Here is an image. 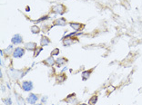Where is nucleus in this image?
Masks as SVG:
<instances>
[{
	"mask_svg": "<svg viewBox=\"0 0 142 105\" xmlns=\"http://www.w3.org/2000/svg\"><path fill=\"white\" fill-rule=\"evenodd\" d=\"M54 26H65V25L67 24V21L65 18L61 17V18H58V19H56V21H55L54 23Z\"/></svg>",
	"mask_w": 142,
	"mask_h": 105,
	"instance_id": "1a4fd4ad",
	"label": "nucleus"
},
{
	"mask_svg": "<svg viewBox=\"0 0 142 105\" xmlns=\"http://www.w3.org/2000/svg\"><path fill=\"white\" fill-rule=\"evenodd\" d=\"M46 100H48V97H46V96H44V97L42 98V103H45V102H46Z\"/></svg>",
	"mask_w": 142,
	"mask_h": 105,
	"instance_id": "a211bd4d",
	"label": "nucleus"
},
{
	"mask_svg": "<svg viewBox=\"0 0 142 105\" xmlns=\"http://www.w3.org/2000/svg\"><path fill=\"white\" fill-rule=\"evenodd\" d=\"M31 32H32L33 34H38V33L40 32L39 27H38L37 26H33L32 27H31Z\"/></svg>",
	"mask_w": 142,
	"mask_h": 105,
	"instance_id": "4468645a",
	"label": "nucleus"
},
{
	"mask_svg": "<svg viewBox=\"0 0 142 105\" xmlns=\"http://www.w3.org/2000/svg\"><path fill=\"white\" fill-rule=\"evenodd\" d=\"M35 105H43L42 103H36V104H35Z\"/></svg>",
	"mask_w": 142,
	"mask_h": 105,
	"instance_id": "6ab92c4d",
	"label": "nucleus"
},
{
	"mask_svg": "<svg viewBox=\"0 0 142 105\" xmlns=\"http://www.w3.org/2000/svg\"><path fill=\"white\" fill-rule=\"evenodd\" d=\"M11 42H12L13 44H19L23 42V38L20 34H15L11 39Z\"/></svg>",
	"mask_w": 142,
	"mask_h": 105,
	"instance_id": "39448f33",
	"label": "nucleus"
},
{
	"mask_svg": "<svg viewBox=\"0 0 142 105\" xmlns=\"http://www.w3.org/2000/svg\"><path fill=\"white\" fill-rule=\"evenodd\" d=\"M46 65L49 66V67H51V66H53L55 64H56V61L54 60V58H53V56H50V57H48V59L46 60V61L43 62Z\"/></svg>",
	"mask_w": 142,
	"mask_h": 105,
	"instance_id": "423d86ee",
	"label": "nucleus"
},
{
	"mask_svg": "<svg viewBox=\"0 0 142 105\" xmlns=\"http://www.w3.org/2000/svg\"><path fill=\"white\" fill-rule=\"evenodd\" d=\"M70 26L73 28V29L75 30V31H79L81 28L83 27V26H82V24H80V23H74V22H72V23H70Z\"/></svg>",
	"mask_w": 142,
	"mask_h": 105,
	"instance_id": "6e6552de",
	"label": "nucleus"
},
{
	"mask_svg": "<svg viewBox=\"0 0 142 105\" xmlns=\"http://www.w3.org/2000/svg\"><path fill=\"white\" fill-rule=\"evenodd\" d=\"M90 73H91V71H85L82 73V79L84 80V81H86V80H88V78H89L90 76Z\"/></svg>",
	"mask_w": 142,
	"mask_h": 105,
	"instance_id": "ddd939ff",
	"label": "nucleus"
},
{
	"mask_svg": "<svg viewBox=\"0 0 142 105\" xmlns=\"http://www.w3.org/2000/svg\"><path fill=\"white\" fill-rule=\"evenodd\" d=\"M52 11L56 14H59V15H63L66 11V7L62 5H60V6H54L52 8Z\"/></svg>",
	"mask_w": 142,
	"mask_h": 105,
	"instance_id": "20e7f679",
	"label": "nucleus"
},
{
	"mask_svg": "<svg viewBox=\"0 0 142 105\" xmlns=\"http://www.w3.org/2000/svg\"><path fill=\"white\" fill-rule=\"evenodd\" d=\"M25 54V49L22 47H16L13 51V56L14 58H20Z\"/></svg>",
	"mask_w": 142,
	"mask_h": 105,
	"instance_id": "f257e3e1",
	"label": "nucleus"
},
{
	"mask_svg": "<svg viewBox=\"0 0 142 105\" xmlns=\"http://www.w3.org/2000/svg\"><path fill=\"white\" fill-rule=\"evenodd\" d=\"M79 105H88V104H85V103H81V104H79Z\"/></svg>",
	"mask_w": 142,
	"mask_h": 105,
	"instance_id": "aec40b11",
	"label": "nucleus"
},
{
	"mask_svg": "<svg viewBox=\"0 0 142 105\" xmlns=\"http://www.w3.org/2000/svg\"><path fill=\"white\" fill-rule=\"evenodd\" d=\"M59 54V49L58 48H56V49H54L52 51V53H51V56H54V55H58V54Z\"/></svg>",
	"mask_w": 142,
	"mask_h": 105,
	"instance_id": "dca6fc26",
	"label": "nucleus"
},
{
	"mask_svg": "<svg viewBox=\"0 0 142 105\" xmlns=\"http://www.w3.org/2000/svg\"><path fill=\"white\" fill-rule=\"evenodd\" d=\"M37 47V45H36V43H26V44H25V48L27 50H29V51H34L36 48Z\"/></svg>",
	"mask_w": 142,
	"mask_h": 105,
	"instance_id": "0eeeda50",
	"label": "nucleus"
},
{
	"mask_svg": "<svg viewBox=\"0 0 142 105\" xmlns=\"http://www.w3.org/2000/svg\"><path fill=\"white\" fill-rule=\"evenodd\" d=\"M50 44V40L48 39L46 36H42L41 37V41H40V45L41 46H46Z\"/></svg>",
	"mask_w": 142,
	"mask_h": 105,
	"instance_id": "9d476101",
	"label": "nucleus"
},
{
	"mask_svg": "<svg viewBox=\"0 0 142 105\" xmlns=\"http://www.w3.org/2000/svg\"><path fill=\"white\" fill-rule=\"evenodd\" d=\"M22 89L25 91H29L33 89V83L30 81H25L22 83Z\"/></svg>",
	"mask_w": 142,
	"mask_h": 105,
	"instance_id": "7ed1b4c3",
	"label": "nucleus"
},
{
	"mask_svg": "<svg viewBox=\"0 0 142 105\" xmlns=\"http://www.w3.org/2000/svg\"><path fill=\"white\" fill-rule=\"evenodd\" d=\"M98 101V95H93L88 101V105H95Z\"/></svg>",
	"mask_w": 142,
	"mask_h": 105,
	"instance_id": "f8f14e48",
	"label": "nucleus"
},
{
	"mask_svg": "<svg viewBox=\"0 0 142 105\" xmlns=\"http://www.w3.org/2000/svg\"><path fill=\"white\" fill-rule=\"evenodd\" d=\"M65 80H66V75H64L63 73L56 76V81H64Z\"/></svg>",
	"mask_w": 142,
	"mask_h": 105,
	"instance_id": "2eb2a0df",
	"label": "nucleus"
},
{
	"mask_svg": "<svg viewBox=\"0 0 142 105\" xmlns=\"http://www.w3.org/2000/svg\"><path fill=\"white\" fill-rule=\"evenodd\" d=\"M37 100H38V95H36L35 93H30L29 95L27 96V98H26V101L29 104H35L37 101Z\"/></svg>",
	"mask_w": 142,
	"mask_h": 105,
	"instance_id": "f03ea898",
	"label": "nucleus"
},
{
	"mask_svg": "<svg viewBox=\"0 0 142 105\" xmlns=\"http://www.w3.org/2000/svg\"><path fill=\"white\" fill-rule=\"evenodd\" d=\"M3 101H4L6 105H11L12 104V101H11V99H10V98H6V99L3 100Z\"/></svg>",
	"mask_w": 142,
	"mask_h": 105,
	"instance_id": "f3484780",
	"label": "nucleus"
},
{
	"mask_svg": "<svg viewBox=\"0 0 142 105\" xmlns=\"http://www.w3.org/2000/svg\"><path fill=\"white\" fill-rule=\"evenodd\" d=\"M67 62H68V59H66V58H64V57H61V58H58V59L56 60V64L58 65V67H60L61 65L66 64Z\"/></svg>",
	"mask_w": 142,
	"mask_h": 105,
	"instance_id": "9b49d317",
	"label": "nucleus"
}]
</instances>
